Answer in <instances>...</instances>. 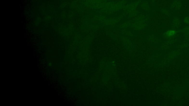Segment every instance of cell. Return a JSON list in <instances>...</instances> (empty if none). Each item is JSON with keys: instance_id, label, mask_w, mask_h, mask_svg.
<instances>
[{"instance_id": "cell-1", "label": "cell", "mask_w": 189, "mask_h": 106, "mask_svg": "<svg viewBox=\"0 0 189 106\" xmlns=\"http://www.w3.org/2000/svg\"><path fill=\"white\" fill-rule=\"evenodd\" d=\"M177 31L174 29H169L165 32V35L167 37H173L176 34Z\"/></svg>"}, {"instance_id": "cell-2", "label": "cell", "mask_w": 189, "mask_h": 106, "mask_svg": "<svg viewBox=\"0 0 189 106\" xmlns=\"http://www.w3.org/2000/svg\"><path fill=\"white\" fill-rule=\"evenodd\" d=\"M183 22L185 24H189V17L187 16L184 18Z\"/></svg>"}]
</instances>
